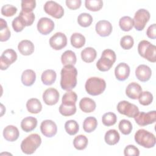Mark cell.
I'll return each mask as SVG.
<instances>
[{"label": "cell", "mask_w": 156, "mask_h": 156, "mask_svg": "<svg viewBox=\"0 0 156 156\" xmlns=\"http://www.w3.org/2000/svg\"><path fill=\"white\" fill-rule=\"evenodd\" d=\"M60 87L63 90L69 91L77 85V71L74 65H65L61 70Z\"/></svg>", "instance_id": "cell-1"}, {"label": "cell", "mask_w": 156, "mask_h": 156, "mask_svg": "<svg viewBox=\"0 0 156 156\" xmlns=\"http://www.w3.org/2000/svg\"><path fill=\"white\" fill-rule=\"evenodd\" d=\"M86 91L91 96H98L102 94L106 88L105 81L100 77H91L88 78L85 85Z\"/></svg>", "instance_id": "cell-2"}, {"label": "cell", "mask_w": 156, "mask_h": 156, "mask_svg": "<svg viewBox=\"0 0 156 156\" xmlns=\"http://www.w3.org/2000/svg\"><path fill=\"white\" fill-rule=\"evenodd\" d=\"M41 143L40 136L37 133H32L22 141L21 149L26 154H32L39 147Z\"/></svg>", "instance_id": "cell-3"}, {"label": "cell", "mask_w": 156, "mask_h": 156, "mask_svg": "<svg viewBox=\"0 0 156 156\" xmlns=\"http://www.w3.org/2000/svg\"><path fill=\"white\" fill-rule=\"evenodd\" d=\"M116 59L115 52L110 49L103 51L101 58L96 63L97 68L101 71H107L113 66Z\"/></svg>", "instance_id": "cell-4"}, {"label": "cell", "mask_w": 156, "mask_h": 156, "mask_svg": "<svg viewBox=\"0 0 156 156\" xmlns=\"http://www.w3.org/2000/svg\"><path fill=\"white\" fill-rule=\"evenodd\" d=\"M134 138L138 144L145 148L153 147L156 143L155 135L145 129L137 130L135 134Z\"/></svg>", "instance_id": "cell-5"}, {"label": "cell", "mask_w": 156, "mask_h": 156, "mask_svg": "<svg viewBox=\"0 0 156 156\" xmlns=\"http://www.w3.org/2000/svg\"><path fill=\"white\" fill-rule=\"evenodd\" d=\"M138 52L140 56L148 61L156 62V46L147 40L140 41L138 45Z\"/></svg>", "instance_id": "cell-6"}, {"label": "cell", "mask_w": 156, "mask_h": 156, "mask_svg": "<svg viewBox=\"0 0 156 156\" xmlns=\"http://www.w3.org/2000/svg\"><path fill=\"white\" fill-rule=\"evenodd\" d=\"M151 17L150 13L148 10L144 9L138 10L133 17V26L138 31H141L144 29L146 23L149 21Z\"/></svg>", "instance_id": "cell-7"}, {"label": "cell", "mask_w": 156, "mask_h": 156, "mask_svg": "<svg viewBox=\"0 0 156 156\" xmlns=\"http://www.w3.org/2000/svg\"><path fill=\"white\" fill-rule=\"evenodd\" d=\"M118 112L129 118H135L140 112L138 107L127 101H120L117 105Z\"/></svg>", "instance_id": "cell-8"}, {"label": "cell", "mask_w": 156, "mask_h": 156, "mask_svg": "<svg viewBox=\"0 0 156 156\" xmlns=\"http://www.w3.org/2000/svg\"><path fill=\"white\" fill-rule=\"evenodd\" d=\"M44 12L50 16L59 19L64 15V9L61 5L53 1H48L44 5Z\"/></svg>", "instance_id": "cell-9"}, {"label": "cell", "mask_w": 156, "mask_h": 156, "mask_svg": "<svg viewBox=\"0 0 156 156\" xmlns=\"http://www.w3.org/2000/svg\"><path fill=\"white\" fill-rule=\"evenodd\" d=\"M17 59L16 52L12 49L5 50L0 57V68L1 70L7 69L9 66Z\"/></svg>", "instance_id": "cell-10"}, {"label": "cell", "mask_w": 156, "mask_h": 156, "mask_svg": "<svg viewBox=\"0 0 156 156\" xmlns=\"http://www.w3.org/2000/svg\"><path fill=\"white\" fill-rule=\"evenodd\" d=\"M137 124L141 126H145L151 124H153L156 120V112L155 110L145 113L144 112H139L134 118Z\"/></svg>", "instance_id": "cell-11"}, {"label": "cell", "mask_w": 156, "mask_h": 156, "mask_svg": "<svg viewBox=\"0 0 156 156\" xmlns=\"http://www.w3.org/2000/svg\"><path fill=\"white\" fill-rule=\"evenodd\" d=\"M50 46L54 50H60L67 44V38L62 32H56L49 39Z\"/></svg>", "instance_id": "cell-12"}, {"label": "cell", "mask_w": 156, "mask_h": 156, "mask_svg": "<svg viewBox=\"0 0 156 156\" xmlns=\"http://www.w3.org/2000/svg\"><path fill=\"white\" fill-rule=\"evenodd\" d=\"M38 31L42 35H48L50 34L54 28V21L47 17L41 18L37 23Z\"/></svg>", "instance_id": "cell-13"}, {"label": "cell", "mask_w": 156, "mask_h": 156, "mask_svg": "<svg viewBox=\"0 0 156 156\" xmlns=\"http://www.w3.org/2000/svg\"><path fill=\"white\" fill-rule=\"evenodd\" d=\"M40 130L44 136L51 138L57 133V127L55 122L50 119H46L41 122Z\"/></svg>", "instance_id": "cell-14"}, {"label": "cell", "mask_w": 156, "mask_h": 156, "mask_svg": "<svg viewBox=\"0 0 156 156\" xmlns=\"http://www.w3.org/2000/svg\"><path fill=\"white\" fill-rule=\"evenodd\" d=\"M59 93L54 88L46 89L43 94V99L44 102L48 105L56 104L59 100Z\"/></svg>", "instance_id": "cell-15"}, {"label": "cell", "mask_w": 156, "mask_h": 156, "mask_svg": "<svg viewBox=\"0 0 156 156\" xmlns=\"http://www.w3.org/2000/svg\"><path fill=\"white\" fill-rule=\"evenodd\" d=\"M95 29L99 36L105 37L110 35L112 32L113 27L108 21L101 20L96 24Z\"/></svg>", "instance_id": "cell-16"}, {"label": "cell", "mask_w": 156, "mask_h": 156, "mask_svg": "<svg viewBox=\"0 0 156 156\" xmlns=\"http://www.w3.org/2000/svg\"><path fill=\"white\" fill-rule=\"evenodd\" d=\"M130 67L126 63H119L115 69V75L116 78L119 81L126 80L130 75Z\"/></svg>", "instance_id": "cell-17"}, {"label": "cell", "mask_w": 156, "mask_h": 156, "mask_svg": "<svg viewBox=\"0 0 156 156\" xmlns=\"http://www.w3.org/2000/svg\"><path fill=\"white\" fill-rule=\"evenodd\" d=\"M135 76L141 82H147L152 76L151 69L146 65H140L136 68Z\"/></svg>", "instance_id": "cell-18"}, {"label": "cell", "mask_w": 156, "mask_h": 156, "mask_svg": "<svg viewBox=\"0 0 156 156\" xmlns=\"http://www.w3.org/2000/svg\"><path fill=\"white\" fill-rule=\"evenodd\" d=\"M142 92L141 86L136 82L130 83L126 89V94L127 96L132 99H138Z\"/></svg>", "instance_id": "cell-19"}, {"label": "cell", "mask_w": 156, "mask_h": 156, "mask_svg": "<svg viewBox=\"0 0 156 156\" xmlns=\"http://www.w3.org/2000/svg\"><path fill=\"white\" fill-rule=\"evenodd\" d=\"M20 135V132L18 128L12 125L6 126L3 130V136L8 141H16Z\"/></svg>", "instance_id": "cell-20"}, {"label": "cell", "mask_w": 156, "mask_h": 156, "mask_svg": "<svg viewBox=\"0 0 156 156\" xmlns=\"http://www.w3.org/2000/svg\"><path fill=\"white\" fill-rule=\"evenodd\" d=\"M34 44L32 41L28 40L21 41L18 45L19 52L23 55H29L34 51Z\"/></svg>", "instance_id": "cell-21"}, {"label": "cell", "mask_w": 156, "mask_h": 156, "mask_svg": "<svg viewBox=\"0 0 156 156\" xmlns=\"http://www.w3.org/2000/svg\"><path fill=\"white\" fill-rule=\"evenodd\" d=\"M96 107V105L94 101L87 97L83 98L79 102V107L85 113L93 112L95 110Z\"/></svg>", "instance_id": "cell-22"}, {"label": "cell", "mask_w": 156, "mask_h": 156, "mask_svg": "<svg viewBox=\"0 0 156 156\" xmlns=\"http://www.w3.org/2000/svg\"><path fill=\"white\" fill-rule=\"evenodd\" d=\"M37 126V119L33 116H27L23 119L21 122V127L26 132L34 130Z\"/></svg>", "instance_id": "cell-23"}, {"label": "cell", "mask_w": 156, "mask_h": 156, "mask_svg": "<svg viewBox=\"0 0 156 156\" xmlns=\"http://www.w3.org/2000/svg\"><path fill=\"white\" fill-rule=\"evenodd\" d=\"M36 80V74L32 69H26L21 74V82L27 87L32 85Z\"/></svg>", "instance_id": "cell-24"}, {"label": "cell", "mask_w": 156, "mask_h": 156, "mask_svg": "<svg viewBox=\"0 0 156 156\" xmlns=\"http://www.w3.org/2000/svg\"><path fill=\"white\" fill-rule=\"evenodd\" d=\"M26 108L27 111L33 114H37L42 110L41 102L37 98H31L26 102Z\"/></svg>", "instance_id": "cell-25"}, {"label": "cell", "mask_w": 156, "mask_h": 156, "mask_svg": "<svg viewBox=\"0 0 156 156\" xmlns=\"http://www.w3.org/2000/svg\"><path fill=\"white\" fill-rule=\"evenodd\" d=\"M120 139V135L118 132L115 129H110L106 132L104 136L105 143L110 146L115 145L118 143Z\"/></svg>", "instance_id": "cell-26"}, {"label": "cell", "mask_w": 156, "mask_h": 156, "mask_svg": "<svg viewBox=\"0 0 156 156\" xmlns=\"http://www.w3.org/2000/svg\"><path fill=\"white\" fill-rule=\"evenodd\" d=\"M81 58L86 63L93 62L97 55L96 51L91 47H87L83 49L81 52Z\"/></svg>", "instance_id": "cell-27"}, {"label": "cell", "mask_w": 156, "mask_h": 156, "mask_svg": "<svg viewBox=\"0 0 156 156\" xmlns=\"http://www.w3.org/2000/svg\"><path fill=\"white\" fill-rule=\"evenodd\" d=\"M56 77L57 74L54 70L46 69L43 72L41 76V79L44 85H51L55 82Z\"/></svg>", "instance_id": "cell-28"}, {"label": "cell", "mask_w": 156, "mask_h": 156, "mask_svg": "<svg viewBox=\"0 0 156 156\" xmlns=\"http://www.w3.org/2000/svg\"><path fill=\"white\" fill-rule=\"evenodd\" d=\"M77 58L76 54L71 51H65L61 56V62L63 65H74L76 63Z\"/></svg>", "instance_id": "cell-29"}, {"label": "cell", "mask_w": 156, "mask_h": 156, "mask_svg": "<svg viewBox=\"0 0 156 156\" xmlns=\"http://www.w3.org/2000/svg\"><path fill=\"white\" fill-rule=\"evenodd\" d=\"M97 126V119L93 116L86 118L83 122V129L87 133H91L93 132L96 129Z\"/></svg>", "instance_id": "cell-30"}, {"label": "cell", "mask_w": 156, "mask_h": 156, "mask_svg": "<svg viewBox=\"0 0 156 156\" xmlns=\"http://www.w3.org/2000/svg\"><path fill=\"white\" fill-rule=\"evenodd\" d=\"M71 45L75 48H80L85 45V38L80 33H74L70 38Z\"/></svg>", "instance_id": "cell-31"}, {"label": "cell", "mask_w": 156, "mask_h": 156, "mask_svg": "<svg viewBox=\"0 0 156 156\" xmlns=\"http://www.w3.org/2000/svg\"><path fill=\"white\" fill-rule=\"evenodd\" d=\"M10 31L7 26V23L2 18H0V41H6L10 37Z\"/></svg>", "instance_id": "cell-32"}, {"label": "cell", "mask_w": 156, "mask_h": 156, "mask_svg": "<svg viewBox=\"0 0 156 156\" xmlns=\"http://www.w3.org/2000/svg\"><path fill=\"white\" fill-rule=\"evenodd\" d=\"M77 99V95L75 92L71 90L67 91V92H66L62 97V104L66 105H76Z\"/></svg>", "instance_id": "cell-33"}, {"label": "cell", "mask_w": 156, "mask_h": 156, "mask_svg": "<svg viewBox=\"0 0 156 156\" xmlns=\"http://www.w3.org/2000/svg\"><path fill=\"white\" fill-rule=\"evenodd\" d=\"M88 143V138L83 135H79L73 140L74 147L79 151L85 149Z\"/></svg>", "instance_id": "cell-34"}, {"label": "cell", "mask_w": 156, "mask_h": 156, "mask_svg": "<svg viewBox=\"0 0 156 156\" xmlns=\"http://www.w3.org/2000/svg\"><path fill=\"white\" fill-rule=\"evenodd\" d=\"M119 25L123 31L128 32L132 30L133 27V20L129 16H124L120 18Z\"/></svg>", "instance_id": "cell-35"}, {"label": "cell", "mask_w": 156, "mask_h": 156, "mask_svg": "<svg viewBox=\"0 0 156 156\" xmlns=\"http://www.w3.org/2000/svg\"><path fill=\"white\" fill-rule=\"evenodd\" d=\"M93 22V17L90 13H82L77 17L78 24L83 27H87L90 26Z\"/></svg>", "instance_id": "cell-36"}, {"label": "cell", "mask_w": 156, "mask_h": 156, "mask_svg": "<svg viewBox=\"0 0 156 156\" xmlns=\"http://www.w3.org/2000/svg\"><path fill=\"white\" fill-rule=\"evenodd\" d=\"M65 129L67 133L70 135H76L79 129V126L76 121L71 119L67 121L65 124Z\"/></svg>", "instance_id": "cell-37"}, {"label": "cell", "mask_w": 156, "mask_h": 156, "mask_svg": "<svg viewBox=\"0 0 156 156\" xmlns=\"http://www.w3.org/2000/svg\"><path fill=\"white\" fill-rule=\"evenodd\" d=\"M85 7L93 12L100 10L103 6V2L101 0H86L85 1Z\"/></svg>", "instance_id": "cell-38"}, {"label": "cell", "mask_w": 156, "mask_h": 156, "mask_svg": "<svg viewBox=\"0 0 156 156\" xmlns=\"http://www.w3.org/2000/svg\"><path fill=\"white\" fill-rule=\"evenodd\" d=\"M18 16L23 20L26 26H31L35 20V15L33 12H26L21 10Z\"/></svg>", "instance_id": "cell-39"}, {"label": "cell", "mask_w": 156, "mask_h": 156, "mask_svg": "<svg viewBox=\"0 0 156 156\" xmlns=\"http://www.w3.org/2000/svg\"><path fill=\"white\" fill-rule=\"evenodd\" d=\"M117 121L116 115L113 112H107L103 115L102 117V124L107 127L113 126Z\"/></svg>", "instance_id": "cell-40"}, {"label": "cell", "mask_w": 156, "mask_h": 156, "mask_svg": "<svg viewBox=\"0 0 156 156\" xmlns=\"http://www.w3.org/2000/svg\"><path fill=\"white\" fill-rule=\"evenodd\" d=\"M118 127L120 132L123 135H129L132 130V124L131 122L127 119H122L118 124Z\"/></svg>", "instance_id": "cell-41"}, {"label": "cell", "mask_w": 156, "mask_h": 156, "mask_svg": "<svg viewBox=\"0 0 156 156\" xmlns=\"http://www.w3.org/2000/svg\"><path fill=\"white\" fill-rule=\"evenodd\" d=\"M59 112L64 116H72L76 112V105H66L62 104L59 107Z\"/></svg>", "instance_id": "cell-42"}, {"label": "cell", "mask_w": 156, "mask_h": 156, "mask_svg": "<svg viewBox=\"0 0 156 156\" xmlns=\"http://www.w3.org/2000/svg\"><path fill=\"white\" fill-rule=\"evenodd\" d=\"M140 104L146 106L150 105L153 101V95L149 91H143L138 98Z\"/></svg>", "instance_id": "cell-43"}, {"label": "cell", "mask_w": 156, "mask_h": 156, "mask_svg": "<svg viewBox=\"0 0 156 156\" xmlns=\"http://www.w3.org/2000/svg\"><path fill=\"white\" fill-rule=\"evenodd\" d=\"M134 44L133 38L130 35H125L120 40V45L124 49L128 50L131 49Z\"/></svg>", "instance_id": "cell-44"}, {"label": "cell", "mask_w": 156, "mask_h": 156, "mask_svg": "<svg viewBox=\"0 0 156 156\" xmlns=\"http://www.w3.org/2000/svg\"><path fill=\"white\" fill-rule=\"evenodd\" d=\"M17 12V8L11 4H6L1 8V14L3 16L9 17L13 16Z\"/></svg>", "instance_id": "cell-45"}, {"label": "cell", "mask_w": 156, "mask_h": 156, "mask_svg": "<svg viewBox=\"0 0 156 156\" xmlns=\"http://www.w3.org/2000/svg\"><path fill=\"white\" fill-rule=\"evenodd\" d=\"M21 10L26 12H31L36 7L35 0H23L21 1Z\"/></svg>", "instance_id": "cell-46"}, {"label": "cell", "mask_w": 156, "mask_h": 156, "mask_svg": "<svg viewBox=\"0 0 156 156\" xmlns=\"http://www.w3.org/2000/svg\"><path fill=\"white\" fill-rule=\"evenodd\" d=\"M12 27H13V30L16 32H21L24 29V28L26 27V25L24 24V22L19 16L16 17L12 21Z\"/></svg>", "instance_id": "cell-47"}, {"label": "cell", "mask_w": 156, "mask_h": 156, "mask_svg": "<svg viewBox=\"0 0 156 156\" xmlns=\"http://www.w3.org/2000/svg\"><path fill=\"white\" fill-rule=\"evenodd\" d=\"M124 154L125 156H138L140 155V151L134 145L130 144L124 148Z\"/></svg>", "instance_id": "cell-48"}, {"label": "cell", "mask_w": 156, "mask_h": 156, "mask_svg": "<svg viewBox=\"0 0 156 156\" xmlns=\"http://www.w3.org/2000/svg\"><path fill=\"white\" fill-rule=\"evenodd\" d=\"M65 2L66 6L71 10L79 9L82 4L81 0H66Z\"/></svg>", "instance_id": "cell-49"}, {"label": "cell", "mask_w": 156, "mask_h": 156, "mask_svg": "<svg viewBox=\"0 0 156 156\" xmlns=\"http://www.w3.org/2000/svg\"><path fill=\"white\" fill-rule=\"evenodd\" d=\"M155 30H156V25H155V24H153L149 26V27L147 29V31H146L147 36L149 38L155 39V38H156Z\"/></svg>", "instance_id": "cell-50"}]
</instances>
